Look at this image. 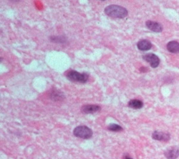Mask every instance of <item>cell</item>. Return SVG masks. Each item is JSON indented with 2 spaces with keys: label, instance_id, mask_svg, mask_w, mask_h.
<instances>
[{
  "label": "cell",
  "instance_id": "1",
  "mask_svg": "<svg viewBox=\"0 0 179 159\" xmlns=\"http://www.w3.org/2000/svg\"><path fill=\"white\" fill-rule=\"evenodd\" d=\"M105 13L112 18H123L128 15V12L124 7L119 5L111 4L105 9Z\"/></svg>",
  "mask_w": 179,
  "mask_h": 159
},
{
  "label": "cell",
  "instance_id": "2",
  "mask_svg": "<svg viewBox=\"0 0 179 159\" xmlns=\"http://www.w3.org/2000/svg\"><path fill=\"white\" fill-rule=\"evenodd\" d=\"M66 77L72 82L85 83L88 80L89 75L85 73H80L77 71L71 70L66 73Z\"/></svg>",
  "mask_w": 179,
  "mask_h": 159
},
{
  "label": "cell",
  "instance_id": "3",
  "mask_svg": "<svg viewBox=\"0 0 179 159\" xmlns=\"http://www.w3.org/2000/svg\"><path fill=\"white\" fill-rule=\"evenodd\" d=\"M73 134L77 138L88 139L93 136V131L86 126H78L73 130Z\"/></svg>",
  "mask_w": 179,
  "mask_h": 159
},
{
  "label": "cell",
  "instance_id": "4",
  "mask_svg": "<svg viewBox=\"0 0 179 159\" xmlns=\"http://www.w3.org/2000/svg\"><path fill=\"white\" fill-rule=\"evenodd\" d=\"M143 59L150 64L151 67L153 68H157L160 64V59L154 53H148L143 56Z\"/></svg>",
  "mask_w": 179,
  "mask_h": 159
},
{
  "label": "cell",
  "instance_id": "5",
  "mask_svg": "<svg viewBox=\"0 0 179 159\" xmlns=\"http://www.w3.org/2000/svg\"><path fill=\"white\" fill-rule=\"evenodd\" d=\"M152 138L156 140V141H169L170 140V134L168 133L159 132V131H155V132L152 134Z\"/></svg>",
  "mask_w": 179,
  "mask_h": 159
},
{
  "label": "cell",
  "instance_id": "6",
  "mask_svg": "<svg viewBox=\"0 0 179 159\" xmlns=\"http://www.w3.org/2000/svg\"><path fill=\"white\" fill-rule=\"evenodd\" d=\"M167 159H176L179 156V149L177 146H172L168 149L164 153Z\"/></svg>",
  "mask_w": 179,
  "mask_h": 159
},
{
  "label": "cell",
  "instance_id": "7",
  "mask_svg": "<svg viewBox=\"0 0 179 159\" xmlns=\"http://www.w3.org/2000/svg\"><path fill=\"white\" fill-rule=\"evenodd\" d=\"M146 26H147V27L148 28L149 30L154 31V32L159 33L163 31V26L158 22L147 21L146 22Z\"/></svg>",
  "mask_w": 179,
  "mask_h": 159
},
{
  "label": "cell",
  "instance_id": "8",
  "mask_svg": "<svg viewBox=\"0 0 179 159\" xmlns=\"http://www.w3.org/2000/svg\"><path fill=\"white\" fill-rule=\"evenodd\" d=\"M100 110V107L96 105H87L81 108V111L84 114H93L98 112Z\"/></svg>",
  "mask_w": 179,
  "mask_h": 159
},
{
  "label": "cell",
  "instance_id": "9",
  "mask_svg": "<svg viewBox=\"0 0 179 159\" xmlns=\"http://www.w3.org/2000/svg\"><path fill=\"white\" fill-rule=\"evenodd\" d=\"M136 46H137L138 49L140 50L141 51H149L151 49L152 47V44L149 40H147V39H143V40H140L139 42H138L137 44H136Z\"/></svg>",
  "mask_w": 179,
  "mask_h": 159
},
{
  "label": "cell",
  "instance_id": "10",
  "mask_svg": "<svg viewBox=\"0 0 179 159\" xmlns=\"http://www.w3.org/2000/svg\"><path fill=\"white\" fill-rule=\"evenodd\" d=\"M167 50L172 53H179V43L176 40H172L168 43Z\"/></svg>",
  "mask_w": 179,
  "mask_h": 159
},
{
  "label": "cell",
  "instance_id": "11",
  "mask_svg": "<svg viewBox=\"0 0 179 159\" xmlns=\"http://www.w3.org/2000/svg\"><path fill=\"white\" fill-rule=\"evenodd\" d=\"M129 107H131V108L132 109H135V110H139V109H141L143 107L144 104L143 102L141 100H139V99H132V100H130L129 102Z\"/></svg>",
  "mask_w": 179,
  "mask_h": 159
},
{
  "label": "cell",
  "instance_id": "12",
  "mask_svg": "<svg viewBox=\"0 0 179 159\" xmlns=\"http://www.w3.org/2000/svg\"><path fill=\"white\" fill-rule=\"evenodd\" d=\"M63 94L61 92H60L59 91H56L52 92V94L51 95V98H53V99H55V100H61L63 99Z\"/></svg>",
  "mask_w": 179,
  "mask_h": 159
},
{
  "label": "cell",
  "instance_id": "13",
  "mask_svg": "<svg viewBox=\"0 0 179 159\" xmlns=\"http://www.w3.org/2000/svg\"><path fill=\"white\" fill-rule=\"evenodd\" d=\"M109 130L112 131V132H121L123 130L122 127H120L119 125L116 124H112L108 126Z\"/></svg>",
  "mask_w": 179,
  "mask_h": 159
},
{
  "label": "cell",
  "instance_id": "14",
  "mask_svg": "<svg viewBox=\"0 0 179 159\" xmlns=\"http://www.w3.org/2000/svg\"><path fill=\"white\" fill-rule=\"evenodd\" d=\"M51 40L55 43H64L66 39H63V37L62 36H52L51 37Z\"/></svg>",
  "mask_w": 179,
  "mask_h": 159
},
{
  "label": "cell",
  "instance_id": "15",
  "mask_svg": "<svg viewBox=\"0 0 179 159\" xmlns=\"http://www.w3.org/2000/svg\"><path fill=\"white\" fill-rule=\"evenodd\" d=\"M124 159H132V158H130L129 156H127V155H126V156H124Z\"/></svg>",
  "mask_w": 179,
  "mask_h": 159
},
{
  "label": "cell",
  "instance_id": "16",
  "mask_svg": "<svg viewBox=\"0 0 179 159\" xmlns=\"http://www.w3.org/2000/svg\"><path fill=\"white\" fill-rule=\"evenodd\" d=\"M10 1H14V2H16V1H19L20 0H10Z\"/></svg>",
  "mask_w": 179,
  "mask_h": 159
},
{
  "label": "cell",
  "instance_id": "17",
  "mask_svg": "<svg viewBox=\"0 0 179 159\" xmlns=\"http://www.w3.org/2000/svg\"><path fill=\"white\" fill-rule=\"evenodd\" d=\"M100 1H105V0H100Z\"/></svg>",
  "mask_w": 179,
  "mask_h": 159
}]
</instances>
